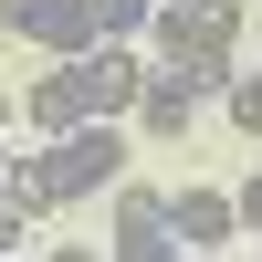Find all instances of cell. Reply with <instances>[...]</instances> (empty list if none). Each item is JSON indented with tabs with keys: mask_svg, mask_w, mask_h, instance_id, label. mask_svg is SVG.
I'll return each instance as SVG.
<instances>
[{
	"mask_svg": "<svg viewBox=\"0 0 262 262\" xmlns=\"http://www.w3.org/2000/svg\"><path fill=\"white\" fill-rule=\"evenodd\" d=\"M126 158H137V147H126V126H116V116H95V126H74V137H42L32 158H11V168H0V189L42 221V210H63V200L116 189V179H126Z\"/></svg>",
	"mask_w": 262,
	"mask_h": 262,
	"instance_id": "cell-1",
	"label": "cell"
},
{
	"mask_svg": "<svg viewBox=\"0 0 262 262\" xmlns=\"http://www.w3.org/2000/svg\"><path fill=\"white\" fill-rule=\"evenodd\" d=\"M147 63L179 84H200V95H221L231 74H242V0H158V21H147Z\"/></svg>",
	"mask_w": 262,
	"mask_h": 262,
	"instance_id": "cell-2",
	"label": "cell"
},
{
	"mask_svg": "<svg viewBox=\"0 0 262 262\" xmlns=\"http://www.w3.org/2000/svg\"><path fill=\"white\" fill-rule=\"evenodd\" d=\"M74 74V95H84V116H137V95H147V42H95V53H74L63 63Z\"/></svg>",
	"mask_w": 262,
	"mask_h": 262,
	"instance_id": "cell-3",
	"label": "cell"
},
{
	"mask_svg": "<svg viewBox=\"0 0 262 262\" xmlns=\"http://www.w3.org/2000/svg\"><path fill=\"white\" fill-rule=\"evenodd\" d=\"M0 32L42 42L53 63H74V53H95V0H0Z\"/></svg>",
	"mask_w": 262,
	"mask_h": 262,
	"instance_id": "cell-4",
	"label": "cell"
},
{
	"mask_svg": "<svg viewBox=\"0 0 262 262\" xmlns=\"http://www.w3.org/2000/svg\"><path fill=\"white\" fill-rule=\"evenodd\" d=\"M168 231H179L189 252H221L231 231H242V210H231V189H168Z\"/></svg>",
	"mask_w": 262,
	"mask_h": 262,
	"instance_id": "cell-5",
	"label": "cell"
},
{
	"mask_svg": "<svg viewBox=\"0 0 262 262\" xmlns=\"http://www.w3.org/2000/svg\"><path fill=\"white\" fill-rule=\"evenodd\" d=\"M200 84H179V74H147V95H137V137H158V147H179L189 126H200Z\"/></svg>",
	"mask_w": 262,
	"mask_h": 262,
	"instance_id": "cell-6",
	"label": "cell"
},
{
	"mask_svg": "<svg viewBox=\"0 0 262 262\" xmlns=\"http://www.w3.org/2000/svg\"><path fill=\"white\" fill-rule=\"evenodd\" d=\"M74 126H95L84 95H74V74H42L32 84V137H74Z\"/></svg>",
	"mask_w": 262,
	"mask_h": 262,
	"instance_id": "cell-7",
	"label": "cell"
},
{
	"mask_svg": "<svg viewBox=\"0 0 262 262\" xmlns=\"http://www.w3.org/2000/svg\"><path fill=\"white\" fill-rule=\"evenodd\" d=\"M105 210H116V231H168V189L158 179H116Z\"/></svg>",
	"mask_w": 262,
	"mask_h": 262,
	"instance_id": "cell-8",
	"label": "cell"
},
{
	"mask_svg": "<svg viewBox=\"0 0 262 262\" xmlns=\"http://www.w3.org/2000/svg\"><path fill=\"white\" fill-rule=\"evenodd\" d=\"M105 262H189V242H179V231H116Z\"/></svg>",
	"mask_w": 262,
	"mask_h": 262,
	"instance_id": "cell-9",
	"label": "cell"
},
{
	"mask_svg": "<svg viewBox=\"0 0 262 262\" xmlns=\"http://www.w3.org/2000/svg\"><path fill=\"white\" fill-rule=\"evenodd\" d=\"M158 21V0H95V42H137Z\"/></svg>",
	"mask_w": 262,
	"mask_h": 262,
	"instance_id": "cell-10",
	"label": "cell"
},
{
	"mask_svg": "<svg viewBox=\"0 0 262 262\" xmlns=\"http://www.w3.org/2000/svg\"><path fill=\"white\" fill-rule=\"evenodd\" d=\"M221 105H231V126H242V137H262V74H231Z\"/></svg>",
	"mask_w": 262,
	"mask_h": 262,
	"instance_id": "cell-11",
	"label": "cell"
},
{
	"mask_svg": "<svg viewBox=\"0 0 262 262\" xmlns=\"http://www.w3.org/2000/svg\"><path fill=\"white\" fill-rule=\"evenodd\" d=\"M231 210H242V231H262V168H252L242 189H231Z\"/></svg>",
	"mask_w": 262,
	"mask_h": 262,
	"instance_id": "cell-12",
	"label": "cell"
},
{
	"mask_svg": "<svg viewBox=\"0 0 262 262\" xmlns=\"http://www.w3.org/2000/svg\"><path fill=\"white\" fill-rule=\"evenodd\" d=\"M21 231H32V210H21V200H11V189H0V252H11V242H21Z\"/></svg>",
	"mask_w": 262,
	"mask_h": 262,
	"instance_id": "cell-13",
	"label": "cell"
},
{
	"mask_svg": "<svg viewBox=\"0 0 262 262\" xmlns=\"http://www.w3.org/2000/svg\"><path fill=\"white\" fill-rule=\"evenodd\" d=\"M42 262H105V252H95V242H53Z\"/></svg>",
	"mask_w": 262,
	"mask_h": 262,
	"instance_id": "cell-14",
	"label": "cell"
},
{
	"mask_svg": "<svg viewBox=\"0 0 262 262\" xmlns=\"http://www.w3.org/2000/svg\"><path fill=\"white\" fill-rule=\"evenodd\" d=\"M189 262H221V252H189Z\"/></svg>",
	"mask_w": 262,
	"mask_h": 262,
	"instance_id": "cell-15",
	"label": "cell"
},
{
	"mask_svg": "<svg viewBox=\"0 0 262 262\" xmlns=\"http://www.w3.org/2000/svg\"><path fill=\"white\" fill-rule=\"evenodd\" d=\"M0 262H11V252H0Z\"/></svg>",
	"mask_w": 262,
	"mask_h": 262,
	"instance_id": "cell-16",
	"label": "cell"
},
{
	"mask_svg": "<svg viewBox=\"0 0 262 262\" xmlns=\"http://www.w3.org/2000/svg\"><path fill=\"white\" fill-rule=\"evenodd\" d=\"M0 168H11V158H0Z\"/></svg>",
	"mask_w": 262,
	"mask_h": 262,
	"instance_id": "cell-17",
	"label": "cell"
}]
</instances>
